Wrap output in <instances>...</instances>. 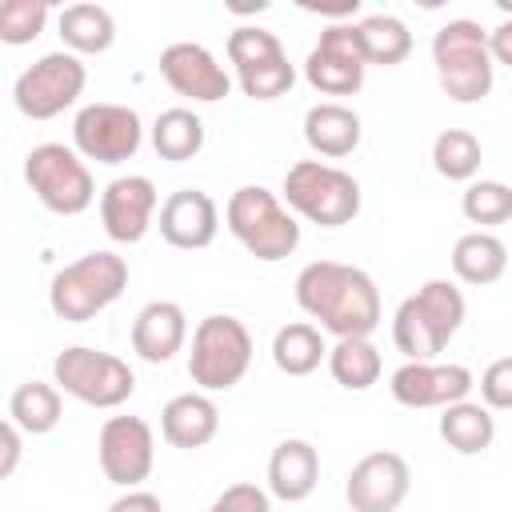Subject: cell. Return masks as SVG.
Here are the masks:
<instances>
[{"label": "cell", "instance_id": "cell-1", "mask_svg": "<svg viewBox=\"0 0 512 512\" xmlns=\"http://www.w3.org/2000/svg\"><path fill=\"white\" fill-rule=\"evenodd\" d=\"M296 304L320 320L324 332L336 340L348 336H372L380 324V288L376 280L340 260H312L296 276Z\"/></svg>", "mask_w": 512, "mask_h": 512}, {"label": "cell", "instance_id": "cell-2", "mask_svg": "<svg viewBox=\"0 0 512 512\" xmlns=\"http://www.w3.org/2000/svg\"><path fill=\"white\" fill-rule=\"evenodd\" d=\"M464 292L452 280H428L392 316V340L408 360H436L464 324Z\"/></svg>", "mask_w": 512, "mask_h": 512}, {"label": "cell", "instance_id": "cell-3", "mask_svg": "<svg viewBox=\"0 0 512 512\" xmlns=\"http://www.w3.org/2000/svg\"><path fill=\"white\" fill-rule=\"evenodd\" d=\"M432 64L444 96L456 104H476L492 92L496 60L488 52V32L476 20L440 24L432 36Z\"/></svg>", "mask_w": 512, "mask_h": 512}, {"label": "cell", "instance_id": "cell-4", "mask_svg": "<svg viewBox=\"0 0 512 512\" xmlns=\"http://www.w3.org/2000/svg\"><path fill=\"white\" fill-rule=\"evenodd\" d=\"M224 224L244 244V252L264 264L292 256L300 244V224H296L292 208H284V200L276 192H268L264 184L236 188L224 204Z\"/></svg>", "mask_w": 512, "mask_h": 512}, {"label": "cell", "instance_id": "cell-5", "mask_svg": "<svg viewBox=\"0 0 512 512\" xmlns=\"http://www.w3.org/2000/svg\"><path fill=\"white\" fill-rule=\"evenodd\" d=\"M128 288V264L124 256L96 248L84 252L80 260L64 264L52 284H48V308L64 320V324H84L96 312H104L108 304L120 300V292Z\"/></svg>", "mask_w": 512, "mask_h": 512}, {"label": "cell", "instance_id": "cell-6", "mask_svg": "<svg viewBox=\"0 0 512 512\" xmlns=\"http://www.w3.org/2000/svg\"><path fill=\"white\" fill-rule=\"evenodd\" d=\"M284 204L320 228H340L360 216V184L352 172L324 160H296L284 172Z\"/></svg>", "mask_w": 512, "mask_h": 512}, {"label": "cell", "instance_id": "cell-7", "mask_svg": "<svg viewBox=\"0 0 512 512\" xmlns=\"http://www.w3.org/2000/svg\"><path fill=\"white\" fill-rule=\"evenodd\" d=\"M252 368V332L228 312H212L192 332L188 376L200 392H228Z\"/></svg>", "mask_w": 512, "mask_h": 512}, {"label": "cell", "instance_id": "cell-8", "mask_svg": "<svg viewBox=\"0 0 512 512\" xmlns=\"http://www.w3.org/2000/svg\"><path fill=\"white\" fill-rule=\"evenodd\" d=\"M52 380L60 392H68L72 400L88 408H120L136 392V372L128 368V360L88 348V344H72L56 352Z\"/></svg>", "mask_w": 512, "mask_h": 512}, {"label": "cell", "instance_id": "cell-9", "mask_svg": "<svg viewBox=\"0 0 512 512\" xmlns=\"http://www.w3.org/2000/svg\"><path fill=\"white\" fill-rule=\"evenodd\" d=\"M24 180L36 192V200L56 216H80L96 200V184L84 156L56 140L36 144L24 156Z\"/></svg>", "mask_w": 512, "mask_h": 512}, {"label": "cell", "instance_id": "cell-10", "mask_svg": "<svg viewBox=\"0 0 512 512\" xmlns=\"http://www.w3.org/2000/svg\"><path fill=\"white\" fill-rule=\"evenodd\" d=\"M84 84H88L84 60L76 52L60 48V52H44L32 68H24L16 76L12 100L28 120H52L80 100Z\"/></svg>", "mask_w": 512, "mask_h": 512}, {"label": "cell", "instance_id": "cell-11", "mask_svg": "<svg viewBox=\"0 0 512 512\" xmlns=\"http://www.w3.org/2000/svg\"><path fill=\"white\" fill-rule=\"evenodd\" d=\"M144 124L128 104H84L72 120V148L96 164H124L140 152Z\"/></svg>", "mask_w": 512, "mask_h": 512}, {"label": "cell", "instance_id": "cell-12", "mask_svg": "<svg viewBox=\"0 0 512 512\" xmlns=\"http://www.w3.org/2000/svg\"><path fill=\"white\" fill-rule=\"evenodd\" d=\"M368 72L364 48H360V28L352 20L328 24L320 32V40L312 44L308 60H304V80L320 92V96H352L360 92Z\"/></svg>", "mask_w": 512, "mask_h": 512}, {"label": "cell", "instance_id": "cell-13", "mask_svg": "<svg viewBox=\"0 0 512 512\" xmlns=\"http://www.w3.org/2000/svg\"><path fill=\"white\" fill-rule=\"evenodd\" d=\"M96 460L104 480L120 484V488H136L152 476L156 464V436L148 428V420L140 416H108L100 424L96 436Z\"/></svg>", "mask_w": 512, "mask_h": 512}, {"label": "cell", "instance_id": "cell-14", "mask_svg": "<svg viewBox=\"0 0 512 512\" xmlns=\"http://www.w3.org/2000/svg\"><path fill=\"white\" fill-rule=\"evenodd\" d=\"M412 488V468L400 452H368L352 464L344 480V496L352 512H396Z\"/></svg>", "mask_w": 512, "mask_h": 512}, {"label": "cell", "instance_id": "cell-15", "mask_svg": "<svg viewBox=\"0 0 512 512\" xmlns=\"http://www.w3.org/2000/svg\"><path fill=\"white\" fill-rule=\"evenodd\" d=\"M396 404L404 408H448L456 400H468L476 388L472 368L464 364H436V360H408L388 380Z\"/></svg>", "mask_w": 512, "mask_h": 512}, {"label": "cell", "instance_id": "cell-16", "mask_svg": "<svg viewBox=\"0 0 512 512\" xmlns=\"http://www.w3.org/2000/svg\"><path fill=\"white\" fill-rule=\"evenodd\" d=\"M160 76L176 96H188L196 104H216L232 92V76L220 68V60L192 40H176L160 52Z\"/></svg>", "mask_w": 512, "mask_h": 512}, {"label": "cell", "instance_id": "cell-17", "mask_svg": "<svg viewBox=\"0 0 512 512\" xmlns=\"http://www.w3.org/2000/svg\"><path fill=\"white\" fill-rule=\"evenodd\" d=\"M156 184L148 176H116L100 192V224L116 244H140L156 216Z\"/></svg>", "mask_w": 512, "mask_h": 512}, {"label": "cell", "instance_id": "cell-18", "mask_svg": "<svg viewBox=\"0 0 512 512\" xmlns=\"http://www.w3.org/2000/svg\"><path fill=\"white\" fill-rule=\"evenodd\" d=\"M220 232V208L204 188H176L160 204V236L172 248L200 252L216 240Z\"/></svg>", "mask_w": 512, "mask_h": 512}, {"label": "cell", "instance_id": "cell-19", "mask_svg": "<svg viewBox=\"0 0 512 512\" xmlns=\"http://www.w3.org/2000/svg\"><path fill=\"white\" fill-rule=\"evenodd\" d=\"M188 340V316L176 300H152L132 320V352L144 364H168Z\"/></svg>", "mask_w": 512, "mask_h": 512}, {"label": "cell", "instance_id": "cell-20", "mask_svg": "<svg viewBox=\"0 0 512 512\" xmlns=\"http://www.w3.org/2000/svg\"><path fill=\"white\" fill-rule=\"evenodd\" d=\"M220 432V408L208 392H180L160 408V436L172 448H204Z\"/></svg>", "mask_w": 512, "mask_h": 512}, {"label": "cell", "instance_id": "cell-21", "mask_svg": "<svg viewBox=\"0 0 512 512\" xmlns=\"http://www.w3.org/2000/svg\"><path fill=\"white\" fill-rule=\"evenodd\" d=\"M316 480H320V452L300 440V436H288L272 448L268 456V492L284 504H300L316 492Z\"/></svg>", "mask_w": 512, "mask_h": 512}, {"label": "cell", "instance_id": "cell-22", "mask_svg": "<svg viewBox=\"0 0 512 512\" xmlns=\"http://www.w3.org/2000/svg\"><path fill=\"white\" fill-rule=\"evenodd\" d=\"M360 132H364L360 116L340 100H324L304 112V140L316 156H328V160L352 156L360 144Z\"/></svg>", "mask_w": 512, "mask_h": 512}, {"label": "cell", "instance_id": "cell-23", "mask_svg": "<svg viewBox=\"0 0 512 512\" xmlns=\"http://www.w3.org/2000/svg\"><path fill=\"white\" fill-rule=\"evenodd\" d=\"M440 440L460 452V456H476L496 440V416L488 404L476 400H456L448 408H440Z\"/></svg>", "mask_w": 512, "mask_h": 512}, {"label": "cell", "instance_id": "cell-24", "mask_svg": "<svg viewBox=\"0 0 512 512\" xmlns=\"http://www.w3.org/2000/svg\"><path fill=\"white\" fill-rule=\"evenodd\" d=\"M504 268H508V248H504V240L500 236H492V232H464L456 244H452V272L464 280V284H476V288H484V284H496L500 276H504Z\"/></svg>", "mask_w": 512, "mask_h": 512}, {"label": "cell", "instance_id": "cell-25", "mask_svg": "<svg viewBox=\"0 0 512 512\" xmlns=\"http://www.w3.org/2000/svg\"><path fill=\"white\" fill-rule=\"evenodd\" d=\"M60 40L76 56H100L116 40V20L104 4H68L60 12Z\"/></svg>", "mask_w": 512, "mask_h": 512}, {"label": "cell", "instance_id": "cell-26", "mask_svg": "<svg viewBox=\"0 0 512 512\" xmlns=\"http://www.w3.org/2000/svg\"><path fill=\"white\" fill-rule=\"evenodd\" d=\"M320 360H328V344L316 324L296 320L272 336V364L284 376H312L320 368Z\"/></svg>", "mask_w": 512, "mask_h": 512}, {"label": "cell", "instance_id": "cell-27", "mask_svg": "<svg viewBox=\"0 0 512 512\" xmlns=\"http://www.w3.org/2000/svg\"><path fill=\"white\" fill-rule=\"evenodd\" d=\"M328 372L340 388L348 392H368L380 372H384V360H380V348L368 340V336H348V340H336L328 348Z\"/></svg>", "mask_w": 512, "mask_h": 512}, {"label": "cell", "instance_id": "cell-28", "mask_svg": "<svg viewBox=\"0 0 512 512\" xmlns=\"http://www.w3.org/2000/svg\"><path fill=\"white\" fill-rule=\"evenodd\" d=\"M64 404H60V388L44 384V380H24L16 384V392L8 396V420L28 432V436H44L60 424Z\"/></svg>", "mask_w": 512, "mask_h": 512}, {"label": "cell", "instance_id": "cell-29", "mask_svg": "<svg viewBox=\"0 0 512 512\" xmlns=\"http://www.w3.org/2000/svg\"><path fill=\"white\" fill-rule=\"evenodd\" d=\"M152 148L160 160L184 164L204 148V120L192 108H164L152 124Z\"/></svg>", "mask_w": 512, "mask_h": 512}, {"label": "cell", "instance_id": "cell-30", "mask_svg": "<svg viewBox=\"0 0 512 512\" xmlns=\"http://www.w3.org/2000/svg\"><path fill=\"white\" fill-rule=\"evenodd\" d=\"M360 48H364V60L368 64H380V68H392V64H404L408 52H412V32L400 16L392 12H372L364 16L360 24Z\"/></svg>", "mask_w": 512, "mask_h": 512}, {"label": "cell", "instance_id": "cell-31", "mask_svg": "<svg viewBox=\"0 0 512 512\" xmlns=\"http://www.w3.org/2000/svg\"><path fill=\"white\" fill-rule=\"evenodd\" d=\"M480 160H484V148L468 128H444L432 140V164L444 180L472 184V176L480 172Z\"/></svg>", "mask_w": 512, "mask_h": 512}, {"label": "cell", "instance_id": "cell-32", "mask_svg": "<svg viewBox=\"0 0 512 512\" xmlns=\"http://www.w3.org/2000/svg\"><path fill=\"white\" fill-rule=\"evenodd\" d=\"M460 212L468 224H480V232L508 224L512 220V188L504 180H472L460 196Z\"/></svg>", "mask_w": 512, "mask_h": 512}, {"label": "cell", "instance_id": "cell-33", "mask_svg": "<svg viewBox=\"0 0 512 512\" xmlns=\"http://www.w3.org/2000/svg\"><path fill=\"white\" fill-rule=\"evenodd\" d=\"M236 80H240V92L248 100H276L284 92H292L296 84V68L288 60V52L280 56H268V60H256L248 68H236Z\"/></svg>", "mask_w": 512, "mask_h": 512}, {"label": "cell", "instance_id": "cell-34", "mask_svg": "<svg viewBox=\"0 0 512 512\" xmlns=\"http://www.w3.org/2000/svg\"><path fill=\"white\" fill-rule=\"evenodd\" d=\"M48 24V4L44 0H4L0 4V40L20 48L32 44Z\"/></svg>", "mask_w": 512, "mask_h": 512}, {"label": "cell", "instance_id": "cell-35", "mask_svg": "<svg viewBox=\"0 0 512 512\" xmlns=\"http://www.w3.org/2000/svg\"><path fill=\"white\" fill-rule=\"evenodd\" d=\"M280 52H284L280 36L260 28V24H240V28L228 32V60H232V68H248L256 60H268V56H280Z\"/></svg>", "mask_w": 512, "mask_h": 512}, {"label": "cell", "instance_id": "cell-36", "mask_svg": "<svg viewBox=\"0 0 512 512\" xmlns=\"http://www.w3.org/2000/svg\"><path fill=\"white\" fill-rule=\"evenodd\" d=\"M480 404H488L492 412H512V356L492 360L480 372Z\"/></svg>", "mask_w": 512, "mask_h": 512}, {"label": "cell", "instance_id": "cell-37", "mask_svg": "<svg viewBox=\"0 0 512 512\" xmlns=\"http://www.w3.org/2000/svg\"><path fill=\"white\" fill-rule=\"evenodd\" d=\"M208 512H272V492L252 480H240V484H228L208 504Z\"/></svg>", "mask_w": 512, "mask_h": 512}, {"label": "cell", "instance_id": "cell-38", "mask_svg": "<svg viewBox=\"0 0 512 512\" xmlns=\"http://www.w3.org/2000/svg\"><path fill=\"white\" fill-rule=\"evenodd\" d=\"M20 464V428L12 420L0 424V480H8Z\"/></svg>", "mask_w": 512, "mask_h": 512}, {"label": "cell", "instance_id": "cell-39", "mask_svg": "<svg viewBox=\"0 0 512 512\" xmlns=\"http://www.w3.org/2000/svg\"><path fill=\"white\" fill-rule=\"evenodd\" d=\"M108 512H164V504H160V496H152L144 488H128L124 496H116L108 504Z\"/></svg>", "mask_w": 512, "mask_h": 512}, {"label": "cell", "instance_id": "cell-40", "mask_svg": "<svg viewBox=\"0 0 512 512\" xmlns=\"http://www.w3.org/2000/svg\"><path fill=\"white\" fill-rule=\"evenodd\" d=\"M488 52L496 64L512 68V20H500L492 32H488Z\"/></svg>", "mask_w": 512, "mask_h": 512}]
</instances>
